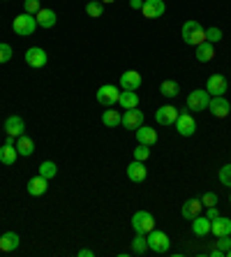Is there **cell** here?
Here are the masks:
<instances>
[{
    "label": "cell",
    "instance_id": "cell-39",
    "mask_svg": "<svg viewBox=\"0 0 231 257\" xmlns=\"http://www.w3.org/2000/svg\"><path fill=\"white\" fill-rule=\"evenodd\" d=\"M215 248H219V250L226 255V250L231 248V239H229V236H217V241H215Z\"/></svg>",
    "mask_w": 231,
    "mask_h": 257
},
{
    "label": "cell",
    "instance_id": "cell-6",
    "mask_svg": "<svg viewBox=\"0 0 231 257\" xmlns=\"http://www.w3.org/2000/svg\"><path fill=\"white\" fill-rule=\"evenodd\" d=\"M208 102H210V93L206 88L192 90L190 97H187V109L190 111H203V109H208Z\"/></svg>",
    "mask_w": 231,
    "mask_h": 257
},
{
    "label": "cell",
    "instance_id": "cell-4",
    "mask_svg": "<svg viewBox=\"0 0 231 257\" xmlns=\"http://www.w3.org/2000/svg\"><path fill=\"white\" fill-rule=\"evenodd\" d=\"M146 241H148V250L160 252V255L171 248V241H169V236H166L164 232H160V229H153V232L146 234Z\"/></svg>",
    "mask_w": 231,
    "mask_h": 257
},
{
    "label": "cell",
    "instance_id": "cell-12",
    "mask_svg": "<svg viewBox=\"0 0 231 257\" xmlns=\"http://www.w3.org/2000/svg\"><path fill=\"white\" fill-rule=\"evenodd\" d=\"M3 130H5V135H10V137H21V135L26 132V120L21 118V116H17V114L7 116Z\"/></svg>",
    "mask_w": 231,
    "mask_h": 257
},
{
    "label": "cell",
    "instance_id": "cell-25",
    "mask_svg": "<svg viewBox=\"0 0 231 257\" xmlns=\"http://www.w3.org/2000/svg\"><path fill=\"white\" fill-rule=\"evenodd\" d=\"M17 151H19V156H24V158H30L33 153H35V142L28 137V135H21V137H17Z\"/></svg>",
    "mask_w": 231,
    "mask_h": 257
},
{
    "label": "cell",
    "instance_id": "cell-11",
    "mask_svg": "<svg viewBox=\"0 0 231 257\" xmlns=\"http://www.w3.org/2000/svg\"><path fill=\"white\" fill-rule=\"evenodd\" d=\"M180 114V109H176L173 104H164L155 111V120H157V125H173Z\"/></svg>",
    "mask_w": 231,
    "mask_h": 257
},
{
    "label": "cell",
    "instance_id": "cell-10",
    "mask_svg": "<svg viewBox=\"0 0 231 257\" xmlns=\"http://www.w3.org/2000/svg\"><path fill=\"white\" fill-rule=\"evenodd\" d=\"M120 125L125 130H139L143 125V111H139V107L134 109H125L123 111V123Z\"/></svg>",
    "mask_w": 231,
    "mask_h": 257
},
{
    "label": "cell",
    "instance_id": "cell-36",
    "mask_svg": "<svg viewBox=\"0 0 231 257\" xmlns=\"http://www.w3.org/2000/svg\"><path fill=\"white\" fill-rule=\"evenodd\" d=\"M206 40H208V42H219V40H222V30H219V28H215V26H210V28H208L206 30Z\"/></svg>",
    "mask_w": 231,
    "mask_h": 257
},
{
    "label": "cell",
    "instance_id": "cell-37",
    "mask_svg": "<svg viewBox=\"0 0 231 257\" xmlns=\"http://www.w3.org/2000/svg\"><path fill=\"white\" fill-rule=\"evenodd\" d=\"M40 10H42L40 0H24V12H28V14H37Z\"/></svg>",
    "mask_w": 231,
    "mask_h": 257
},
{
    "label": "cell",
    "instance_id": "cell-17",
    "mask_svg": "<svg viewBox=\"0 0 231 257\" xmlns=\"http://www.w3.org/2000/svg\"><path fill=\"white\" fill-rule=\"evenodd\" d=\"M141 86V74L136 70H127L120 74V90H139Z\"/></svg>",
    "mask_w": 231,
    "mask_h": 257
},
{
    "label": "cell",
    "instance_id": "cell-41",
    "mask_svg": "<svg viewBox=\"0 0 231 257\" xmlns=\"http://www.w3.org/2000/svg\"><path fill=\"white\" fill-rule=\"evenodd\" d=\"M79 257H95V252L90 250V248H81V250H79Z\"/></svg>",
    "mask_w": 231,
    "mask_h": 257
},
{
    "label": "cell",
    "instance_id": "cell-24",
    "mask_svg": "<svg viewBox=\"0 0 231 257\" xmlns=\"http://www.w3.org/2000/svg\"><path fill=\"white\" fill-rule=\"evenodd\" d=\"M19 243H21V239H19L17 232H5L3 236H0V250L3 252H12L19 248Z\"/></svg>",
    "mask_w": 231,
    "mask_h": 257
},
{
    "label": "cell",
    "instance_id": "cell-7",
    "mask_svg": "<svg viewBox=\"0 0 231 257\" xmlns=\"http://www.w3.org/2000/svg\"><path fill=\"white\" fill-rule=\"evenodd\" d=\"M17 158H19V151H17V137H10V135H7L5 144L0 146V162L10 167V165H14V162H17Z\"/></svg>",
    "mask_w": 231,
    "mask_h": 257
},
{
    "label": "cell",
    "instance_id": "cell-31",
    "mask_svg": "<svg viewBox=\"0 0 231 257\" xmlns=\"http://www.w3.org/2000/svg\"><path fill=\"white\" fill-rule=\"evenodd\" d=\"M56 174H58V167H56V162L54 160H44L40 165V176H44V179H54Z\"/></svg>",
    "mask_w": 231,
    "mask_h": 257
},
{
    "label": "cell",
    "instance_id": "cell-14",
    "mask_svg": "<svg viewBox=\"0 0 231 257\" xmlns=\"http://www.w3.org/2000/svg\"><path fill=\"white\" fill-rule=\"evenodd\" d=\"M24 58H26V63H28L30 67H37V70H40V67L47 65L49 56H47V51H44L42 47H30L28 51H26Z\"/></svg>",
    "mask_w": 231,
    "mask_h": 257
},
{
    "label": "cell",
    "instance_id": "cell-5",
    "mask_svg": "<svg viewBox=\"0 0 231 257\" xmlns=\"http://www.w3.org/2000/svg\"><path fill=\"white\" fill-rule=\"evenodd\" d=\"M173 125H176V130H178L180 137H192V135L196 132V120L190 116V109H187V111H180Z\"/></svg>",
    "mask_w": 231,
    "mask_h": 257
},
{
    "label": "cell",
    "instance_id": "cell-18",
    "mask_svg": "<svg viewBox=\"0 0 231 257\" xmlns=\"http://www.w3.org/2000/svg\"><path fill=\"white\" fill-rule=\"evenodd\" d=\"M210 234H215V236H231V218L217 215L215 220H210Z\"/></svg>",
    "mask_w": 231,
    "mask_h": 257
},
{
    "label": "cell",
    "instance_id": "cell-38",
    "mask_svg": "<svg viewBox=\"0 0 231 257\" xmlns=\"http://www.w3.org/2000/svg\"><path fill=\"white\" fill-rule=\"evenodd\" d=\"M201 204L203 206H217V195L215 192H206V195H201Z\"/></svg>",
    "mask_w": 231,
    "mask_h": 257
},
{
    "label": "cell",
    "instance_id": "cell-46",
    "mask_svg": "<svg viewBox=\"0 0 231 257\" xmlns=\"http://www.w3.org/2000/svg\"><path fill=\"white\" fill-rule=\"evenodd\" d=\"M229 202H231V195H229Z\"/></svg>",
    "mask_w": 231,
    "mask_h": 257
},
{
    "label": "cell",
    "instance_id": "cell-22",
    "mask_svg": "<svg viewBox=\"0 0 231 257\" xmlns=\"http://www.w3.org/2000/svg\"><path fill=\"white\" fill-rule=\"evenodd\" d=\"M134 135H136V142L143 144V146H155V144H157V132H155L153 127L141 125L139 130H134Z\"/></svg>",
    "mask_w": 231,
    "mask_h": 257
},
{
    "label": "cell",
    "instance_id": "cell-9",
    "mask_svg": "<svg viewBox=\"0 0 231 257\" xmlns=\"http://www.w3.org/2000/svg\"><path fill=\"white\" fill-rule=\"evenodd\" d=\"M118 95H120V90L111 84H104L97 88V102H100L102 107H113L118 102Z\"/></svg>",
    "mask_w": 231,
    "mask_h": 257
},
{
    "label": "cell",
    "instance_id": "cell-26",
    "mask_svg": "<svg viewBox=\"0 0 231 257\" xmlns=\"http://www.w3.org/2000/svg\"><path fill=\"white\" fill-rule=\"evenodd\" d=\"M196 49V60H199V63H208V60H213L215 58V47H213V42H201L199 44V47H194Z\"/></svg>",
    "mask_w": 231,
    "mask_h": 257
},
{
    "label": "cell",
    "instance_id": "cell-21",
    "mask_svg": "<svg viewBox=\"0 0 231 257\" xmlns=\"http://www.w3.org/2000/svg\"><path fill=\"white\" fill-rule=\"evenodd\" d=\"M192 234L194 236H208L210 234V220H208L206 215H196V218H192Z\"/></svg>",
    "mask_w": 231,
    "mask_h": 257
},
{
    "label": "cell",
    "instance_id": "cell-45",
    "mask_svg": "<svg viewBox=\"0 0 231 257\" xmlns=\"http://www.w3.org/2000/svg\"><path fill=\"white\" fill-rule=\"evenodd\" d=\"M226 257H231V248H229V250H226Z\"/></svg>",
    "mask_w": 231,
    "mask_h": 257
},
{
    "label": "cell",
    "instance_id": "cell-19",
    "mask_svg": "<svg viewBox=\"0 0 231 257\" xmlns=\"http://www.w3.org/2000/svg\"><path fill=\"white\" fill-rule=\"evenodd\" d=\"M47 190H49V179H44L40 174L28 181V195H33V197H42Z\"/></svg>",
    "mask_w": 231,
    "mask_h": 257
},
{
    "label": "cell",
    "instance_id": "cell-44",
    "mask_svg": "<svg viewBox=\"0 0 231 257\" xmlns=\"http://www.w3.org/2000/svg\"><path fill=\"white\" fill-rule=\"evenodd\" d=\"M100 3H104V5H109V3H116V0H100Z\"/></svg>",
    "mask_w": 231,
    "mask_h": 257
},
{
    "label": "cell",
    "instance_id": "cell-16",
    "mask_svg": "<svg viewBox=\"0 0 231 257\" xmlns=\"http://www.w3.org/2000/svg\"><path fill=\"white\" fill-rule=\"evenodd\" d=\"M146 176H148V169H146V165H143L141 160H132L130 165H127V179L130 181H134V183H143Z\"/></svg>",
    "mask_w": 231,
    "mask_h": 257
},
{
    "label": "cell",
    "instance_id": "cell-3",
    "mask_svg": "<svg viewBox=\"0 0 231 257\" xmlns=\"http://www.w3.org/2000/svg\"><path fill=\"white\" fill-rule=\"evenodd\" d=\"M132 227L136 234H148L155 229V218L150 211H134L132 215Z\"/></svg>",
    "mask_w": 231,
    "mask_h": 257
},
{
    "label": "cell",
    "instance_id": "cell-28",
    "mask_svg": "<svg viewBox=\"0 0 231 257\" xmlns=\"http://www.w3.org/2000/svg\"><path fill=\"white\" fill-rule=\"evenodd\" d=\"M102 123L107 127H118L120 123H123V114L116 111V109H111V107H107V111L102 114Z\"/></svg>",
    "mask_w": 231,
    "mask_h": 257
},
{
    "label": "cell",
    "instance_id": "cell-33",
    "mask_svg": "<svg viewBox=\"0 0 231 257\" xmlns=\"http://www.w3.org/2000/svg\"><path fill=\"white\" fill-rule=\"evenodd\" d=\"M150 158V146H143V144H139L134 149V160H141V162H146Z\"/></svg>",
    "mask_w": 231,
    "mask_h": 257
},
{
    "label": "cell",
    "instance_id": "cell-2",
    "mask_svg": "<svg viewBox=\"0 0 231 257\" xmlns=\"http://www.w3.org/2000/svg\"><path fill=\"white\" fill-rule=\"evenodd\" d=\"M12 28H14V33H17V35H21V37L33 35V33L37 30V19H35V14H28V12L19 14V17L14 19Z\"/></svg>",
    "mask_w": 231,
    "mask_h": 257
},
{
    "label": "cell",
    "instance_id": "cell-29",
    "mask_svg": "<svg viewBox=\"0 0 231 257\" xmlns=\"http://www.w3.org/2000/svg\"><path fill=\"white\" fill-rule=\"evenodd\" d=\"M160 93L164 97H178V93H180V84L173 81V79H166V81H162Z\"/></svg>",
    "mask_w": 231,
    "mask_h": 257
},
{
    "label": "cell",
    "instance_id": "cell-15",
    "mask_svg": "<svg viewBox=\"0 0 231 257\" xmlns=\"http://www.w3.org/2000/svg\"><path fill=\"white\" fill-rule=\"evenodd\" d=\"M229 84H226V77L224 74H210L206 81V90L210 95H224Z\"/></svg>",
    "mask_w": 231,
    "mask_h": 257
},
{
    "label": "cell",
    "instance_id": "cell-20",
    "mask_svg": "<svg viewBox=\"0 0 231 257\" xmlns=\"http://www.w3.org/2000/svg\"><path fill=\"white\" fill-rule=\"evenodd\" d=\"M35 19H37V26H40V28H54L56 21H58V14H56L54 10H49V7H42L40 12L35 14Z\"/></svg>",
    "mask_w": 231,
    "mask_h": 257
},
{
    "label": "cell",
    "instance_id": "cell-40",
    "mask_svg": "<svg viewBox=\"0 0 231 257\" xmlns=\"http://www.w3.org/2000/svg\"><path fill=\"white\" fill-rule=\"evenodd\" d=\"M219 215V211H217V206H208V213H206V218L208 220H215Z\"/></svg>",
    "mask_w": 231,
    "mask_h": 257
},
{
    "label": "cell",
    "instance_id": "cell-42",
    "mask_svg": "<svg viewBox=\"0 0 231 257\" xmlns=\"http://www.w3.org/2000/svg\"><path fill=\"white\" fill-rule=\"evenodd\" d=\"M130 7H132V10H141V7H143V0H130Z\"/></svg>",
    "mask_w": 231,
    "mask_h": 257
},
{
    "label": "cell",
    "instance_id": "cell-35",
    "mask_svg": "<svg viewBox=\"0 0 231 257\" xmlns=\"http://www.w3.org/2000/svg\"><path fill=\"white\" fill-rule=\"evenodd\" d=\"M10 60H12V47L7 42H0V65L10 63Z\"/></svg>",
    "mask_w": 231,
    "mask_h": 257
},
{
    "label": "cell",
    "instance_id": "cell-23",
    "mask_svg": "<svg viewBox=\"0 0 231 257\" xmlns=\"http://www.w3.org/2000/svg\"><path fill=\"white\" fill-rule=\"evenodd\" d=\"M201 209H203L201 199H187V202L183 204V209H180V213H183L185 220H192V218H196V215L201 213Z\"/></svg>",
    "mask_w": 231,
    "mask_h": 257
},
{
    "label": "cell",
    "instance_id": "cell-34",
    "mask_svg": "<svg viewBox=\"0 0 231 257\" xmlns=\"http://www.w3.org/2000/svg\"><path fill=\"white\" fill-rule=\"evenodd\" d=\"M219 183L222 186H226V188H231V165H224V167L219 169Z\"/></svg>",
    "mask_w": 231,
    "mask_h": 257
},
{
    "label": "cell",
    "instance_id": "cell-8",
    "mask_svg": "<svg viewBox=\"0 0 231 257\" xmlns=\"http://www.w3.org/2000/svg\"><path fill=\"white\" fill-rule=\"evenodd\" d=\"M208 109L215 118H226L231 114V104L224 95H210V102H208Z\"/></svg>",
    "mask_w": 231,
    "mask_h": 257
},
{
    "label": "cell",
    "instance_id": "cell-32",
    "mask_svg": "<svg viewBox=\"0 0 231 257\" xmlns=\"http://www.w3.org/2000/svg\"><path fill=\"white\" fill-rule=\"evenodd\" d=\"M148 250V241H146V234H136L134 241H132V252L134 255H143Z\"/></svg>",
    "mask_w": 231,
    "mask_h": 257
},
{
    "label": "cell",
    "instance_id": "cell-13",
    "mask_svg": "<svg viewBox=\"0 0 231 257\" xmlns=\"http://www.w3.org/2000/svg\"><path fill=\"white\" fill-rule=\"evenodd\" d=\"M164 12H166L164 0H143V7H141L143 19H160Z\"/></svg>",
    "mask_w": 231,
    "mask_h": 257
},
{
    "label": "cell",
    "instance_id": "cell-27",
    "mask_svg": "<svg viewBox=\"0 0 231 257\" xmlns=\"http://www.w3.org/2000/svg\"><path fill=\"white\" fill-rule=\"evenodd\" d=\"M118 104H120L123 109H134V107H139V95H136V90H120Z\"/></svg>",
    "mask_w": 231,
    "mask_h": 257
},
{
    "label": "cell",
    "instance_id": "cell-1",
    "mask_svg": "<svg viewBox=\"0 0 231 257\" xmlns=\"http://www.w3.org/2000/svg\"><path fill=\"white\" fill-rule=\"evenodd\" d=\"M180 35H183V42L190 47H199L201 42H206V28L199 21H185Z\"/></svg>",
    "mask_w": 231,
    "mask_h": 257
},
{
    "label": "cell",
    "instance_id": "cell-43",
    "mask_svg": "<svg viewBox=\"0 0 231 257\" xmlns=\"http://www.w3.org/2000/svg\"><path fill=\"white\" fill-rule=\"evenodd\" d=\"M210 257H226V255L219 250V248H213V250H210Z\"/></svg>",
    "mask_w": 231,
    "mask_h": 257
},
{
    "label": "cell",
    "instance_id": "cell-30",
    "mask_svg": "<svg viewBox=\"0 0 231 257\" xmlns=\"http://www.w3.org/2000/svg\"><path fill=\"white\" fill-rule=\"evenodd\" d=\"M86 14L93 19H100L102 14H104V3H100V0H88V3H86Z\"/></svg>",
    "mask_w": 231,
    "mask_h": 257
}]
</instances>
